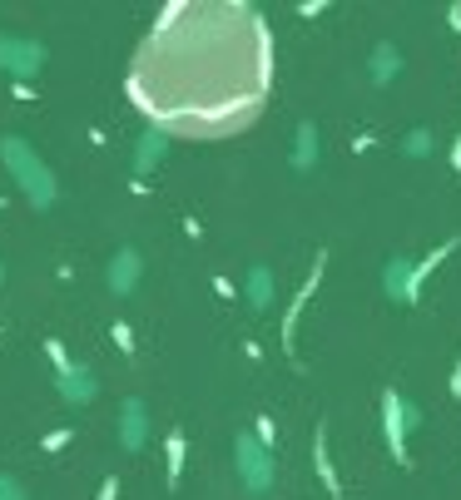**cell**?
I'll return each instance as SVG.
<instances>
[{"label":"cell","instance_id":"6da1fadb","mask_svg":"<svg viewBox=\"0 0 461 500\" xmlns=\"http://www.w3.org/2000/svg\"><path fill=\"white\" fill-rule=\"evenodd\" d=\"M273 95V40L253 5H169L129 64V99L174 139H234L258 124Z\"/></svg>","mask_w":461,"mask_h":500}]
</instances>
